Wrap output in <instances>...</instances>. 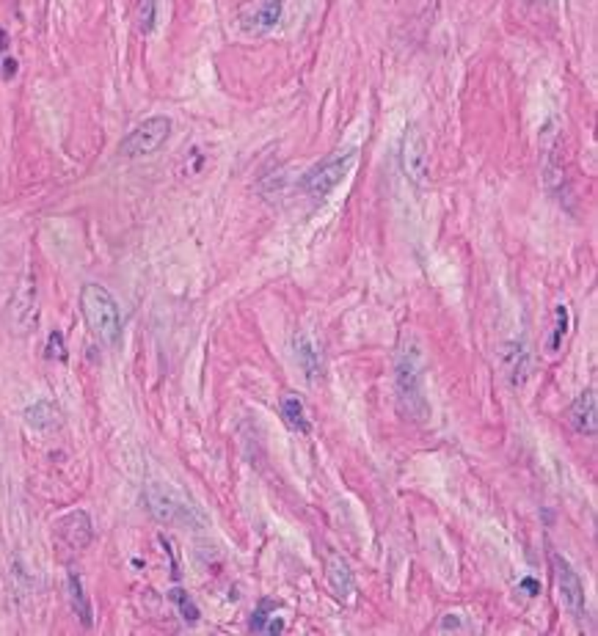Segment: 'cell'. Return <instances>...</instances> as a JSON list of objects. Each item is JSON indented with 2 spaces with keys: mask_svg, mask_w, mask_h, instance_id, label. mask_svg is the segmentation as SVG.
Returning <instances> with one entry per match:
<instances>
[{
  "mask_svg": "<svg viewBox=\"0 0 598 636\" xmlns=\"http://www.w3.org/2000/svg\"><path fill=\"white\" fill-rule=\"evenodd\" d=\"M56 529H58V537H61L69 548H75V551H83V548L91 543V537H94L91 518H89L83 510H75V513L64 515V518L58 521Z\"/></svg>",
  "mask_w": 598,
  "mask_h": 636,
  "instance_id": "30bf717a",
  "label": "cell"
},
{
  "mask_svg": "<svg viewBox=\"0 0 598 636\" xmlns=\"http://www.w3.org/2000/svg\"><path fill=\"white\" fill-rule=\"evenodd\" d=\"M521 587H524L529 595H538V584H535L532 578H524V581H521Z\"/></svg>",
  "mask_w": 598,
  "mask_h": 636,
  "instance_id": "cb8c5ba5",
  "label": "cell"
},
{
  "mask_svg": "<svg viewBox=\"0 0 598 636\" xmlns=\"http://www.w3.org/2000/svg\"><path fill=\"white\" fill-rule=\"evenodd\" d=\"M67 589H69V603H72V611L78 614V620H80L86 628H91V622H94L91 603H89V598H86L83 581H80V576H78L75 570L67 576Z\"/></svg>",
  "mask_w": 598,
  "mask_h": 636,
  "instance_id": "9a60e30c",
  "label": "cell"
},
{
  "mask_svg": "<svg viewBox=\"0 0 598 636\" xmlns=\"http://www.w3.org/2000/svg\"><path fill=\"white\" fill-rule=\"evenodd\" d=\"M279 410H281V419L290 430L295 433H309V419H306V408L303 402L295 397V394H284L281 402H279Z\"/></svg>",
  "mask_w": 598,
  "mask_h": 636,
  "instance_id": "2e32d148",
  "label": "cell"
},
{
  "mask_svg": "<svg viewBox=\"0 0 598 636\" xmlns=\"http://www.w3.org/2000/svg\"><path fill=\"white\" fill-rule=\"evenodd\" d=\"M325 578H328V587H331V592H334L336 600H342V603L353 600V595H356V578H353L350 565L342 556H336V554L325 556Z\"/></svg>",
  "mask_w": 598,
  "mask_h": 636,
  "instance_id": "8fae6325",
  "label": "cell"
},
{
  "mask_svg": "<svg viewBox=\"0 0 598 636\" xmlns=\"http://www.w3.org/2000/svg\"><path fill=\"white\" fill-rule=\"evenodd\" d=\"M394 383L397 397H400L403 413L422 421L428 416V399H425V377H422V355L414 339H403L394 361Z\"/></svg>",
  "mask_w": 598,
  "mask_h": 636,
  "instance_id": "6da1fadb",
  "label": "cell"
},
{
  "mask_svg": "<svg viewBox=\"0 0 598 636\" xmlns=\"http://www.w3.org/2000/svg\"><path fill=\"white\" fill-rule=\"evenodd\" d=\"M568 325H571L568 306H565V303H557V306H554V328H551V336H549V344H546L549 353H557V350L562 347V339H565V333H568Z\"/></svg>",
  "mask_w": 598,
  "mask_h": 636,
  "instance_id": "d6986e66",
  "label": "cell"
},
{
  "mask_svg": "<svg viewBox=\"0 0 598 636\" xmlns=\"http://www.w3.org/2000/svg\"><path fill=\"white\" fill-rule=\"evenodd\" d=\"M80 311L89 331L102 344H116L122 336V311L116 298L102 284H86L80 290Z\"/></svg>",
  "mask_w": 598,
  "mask_h": 636,
  "instance_id": "7a4b0ae2",
  "label": "cell"
},
{
  "mask_svg": "<svg viewBox=\"0 0 598 636\" xmlns=\"http://www.w3.org/2000/svg\"><path fill=\"white\" fill-rule=\"evenodd\" d=\"M9 322H12L14 333H20V336H23V333H31V331L36 328V322H39L36 287H34V279H31V276L17 287V292H14L12 303H9Z\"/></svg>",
  "mask_w": 598,
  "mask_h": 636,
  "instance_id": "52a82bcc",
  "label": "cell"
},
{
  "mask_svg": "<svg viewBox=\"0 0 598 636\" xmlns=\"http://www.w3.org/2000/svg\"><path fill=\"white\" fill-rule=\"evenodd\" d=\"M276 603L273 600H262L260 603V609L254 611V617H251V631H257V633H281L284 631V622H281V617H268V611L273 609Z\"/></svg>",
  "mask_w": 598,
  "mask_h": 636,
  "instance_id": "ac0fdd59",
  "label": "cell"
},
{
  "mask_svg": "<svg viewBox=\"0 0 598 636\" xmlns=\"http://www.w3.org/2000/svg\"><path fill=\"white\" fill-rule=\"evenodd\" d=\"M45 353H47V358H53V361H67V347H64V336H61V331H53V333H50Z\"/></svg>",
  "mask_w": 598,
  "mask_h": 636,
  "instance_id": "7402d4cb",
  "label": "cell"
},
{
  "mask_svg": "<svg viewBox=\"0 0 598 636\" xmlns=\"http://www.w3.org/2000/svg\"><path fill=\"white\" fill-rule=\"evenodd\" d=\"M568 419L573 424V430L582 433V436L593 438L598 433V397H595V388H584L573 399V405L568 410Z\"/></svg>",
  "mask_w": 598,
  "mask_h": 636,
  "instance_id": "9c48e42d",
  "label": "cell"
},
{
  "mask_svg": "<svg viewBox=\"0 0 598 636\" xmlns=\"http://www.w3.org/2000/svg\"><path fill=\"white\" fill-rule=\"evenodd\" d=\"M3 67H6V69H3V78H6V80H9V78H14V72H17V61H14V58H9Z\"/></svg>",
  "mask_w": 598,
  "mask_h": 636,
  "instance_id": "603a6c76",
  "label": "cell"
},
{
  "mask_svg": "<svg viewBox=\"0 0 598 636\" xmlns=\"http://www.w3.org/2000/svg\"><path fill=\"white\" fill-rule=\"evenodd\" d=\"M496 361H499V369L502 375L513 383V386H521L524 377H527V350L521 342H507L499 347L496 353Z\"/></svg>",
  "mask_w": 598,
  "mask_h": 636,
  "instance_id": "4fadbf2b",
  "label": "cell"
},
{
  "mask_svg": "<svg viewBox=\"0 0 598 636\" xmlns=\"http://www.w3.org/2000/svg\"><path fill=\"white\" fill-rule=\"evenodd\" d=\"M25 421L36 430H56V427H61V410L56 408V402L39 399L36 405H31L25 410Z\"/></svg>",
  "mask_w": 598,
  "mask_h": 636,
  "instance_id": "5bb4252c",
  "label": "cell"
},
{
  "mask_svg": "<svg viewBox=\"0 0 598 636\" xmlns=\"http://www.w3.org/2000/svg\"><path fill=\"white\" fill-rule=\"evenodd\" d=\"M356 157H358V152L356 149H345V152H334V154H328L325 160H320L317 165H312L306 174H303V179H301V190L309 196V198H317V201H323L347 174H350V168L356 165Z\"/></svg>",
  "mask_w": 598,
  "mask_h": 636,
  "instance_id": "3957f363",
  "label": "cell"
},
{
  "mask_svg": "<svg viewBox=\"0 0 598 636\" xmlns=\"http://www.w3.org/2000/svg\"><path fill=\"white\" fill-rule=\"evenodd\" d=\"M527 3H532V6H546L549 0H527Z\"/></svg>",
  "mask_w": 598,
  "mask_h": 636,
  "instance_id": "d4e9b609",
  "label": "cell"
},
{
  "mask_svg": "<svg viewBox=\"0 0 598 636\" xmlns=\"http://www.w3.org/2000/svg\"><path fill=\"white\" fill-rule=\"evenodd\" d=\"M135 23L141 34H152L157 23V0H138L135 6Z\"/></svg>",
  "mask_w": 598,
  "mask_h": 636,
  "instance_id": "ffe728a7",
  "label": "cell"
},
{
  "mask_svg": "<svg viewBox=\"0 0 598 636\" xmlns=\"http://www.w3.org/2000/svg\"><path fill=\"white\" fill-rule=\"evenodd\" d=\"M168 598H171V603L179 609V614H182V620H185V622H196V620H198V609H196L193 598H190L185 589L174 587V589L168 592Z\"/></svg>",
  "mask_w": 598,
  "mask_h": 636,
  "instance_id": "44dd1931",
  "label": "cell"
},
{
  "mask_svg": "<svg viewBox=\"0 0 598 636\" xmlns=\"http://www.w3.org/2000/svg\"><path fill=\"white\" fill-rule=\"evenodd\" d=\"M171 135V119L168 116H152L143 119L138 127H133L124 141L119 143V154L122 157H146L152 152H157Z\"/></svg>",
  "mask_w": 598,
  "mask_h": 636,
  "instance_id": "277c9868",
  "label": "cell"
},
{
  "mask_svg": "<svg viewBox=\"0 0 598 636\" xmlns=\"http://www.w3.org/2000/svg\"><path fill=\"white\" fill-rule=\"evenodd\" d=\"M549 562H551V573H554V581H557L562 606H565L576 620H582V617H584V584H582L579 573H576L573 565H571L562 554H557V551L549 556Z\"/></svg>",
  "mask_w": 598,
  "mask_h": 636,
  "instance_id": "5b68a950",
  "label": "cell"
},
{
  "mask_svg": "<svg viewBox=\"0 0 598 636\" xmlns=\"http://www.w3.org/2000/svg\"><path fill=\"white\" fill-rule=\"evenodd\" d=\"M295 358L303 366V372L309 375V380H314L317 369H320V355H317V350H314V344H312V339L306 333L295 336Z\"/></svg>",
  "mask_w": 598,
  "mask_h": 636,
  "instance_id": "e0dca14e",
  "label": "cell"
},
{
  "mask_svg": "<svg viewBox=\"0 0 598 636\" xmlns=\"http://www.w3.org/2000/svg\"><path fill=\"white\" fill-rule=\"evenodd\" d=\"M403 168L414 185H425V179H428V143L417 127H411L403 138Z\"/></svg>",
  "mask_w": 598,
  "mask_h": 636,
  "instance_id": "ba28073f",
  "label": "cell"
},
{
  "mask_svg": "<svg viewBox=\"0 0 598 636\" xmlns=\"http://www.w3.org/2000/svg\"><path fill=\"white\" fill-rule=\"evenodd\" d=\"M284 12V0H262L251 9V14L243 17V28L249 34H271L281 23Z\"/></svg>",
  "mask_w": 598,
  "mask_h": 636,
  "instance_id": "7c38bea8",
  "label": "cell"
},
{
  "mask_svg": "<svg viewBox=\"0 0 598 636\" xmlns=\"http://www.w3.org/2000/svg\"><path fill=\"white\" fill-rule=\"evenodd\" d=\"M146 504H149V513L160 521V523H190L193 521V510L187 504H182L168 488L163 485H146Z\"/></svg>",
  "mask_w": 598,
  "mask_h": 636,
  "instance_id": "8992f818",
  "label": "cell"
}]
</instances>
